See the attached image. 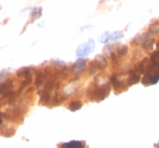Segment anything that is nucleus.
Instances as JSON below:
<instances>
[{"label":"nucleus","instance_id":"1","mask_svg":"<svg viewBox=\"0 0 159 148\" xmlns=\"http://www.w3.org/2000/svg\"><path fill=\"white\" fill-rule=\"evenodd\" d=\"M88 99L94 102H100L109 95L110 93V84L108 82H105L103 84L99 85L98 82H94L88 88Z\"/></svg>","mask_w":159,"mask_h":148},{"label":"nucleus","instance_id":"2","mask_svg":"<svg viewBox=\"0 0 159 148\" xmlns=\"http://www.w3.org/2000/svg\"><path fill=\"white\" fill-rule=\"evenodd\" d=\"M159 82V67H156L153 65L151 69L148 73L143 74V78L141 79L143 86H150L155 85Z\"/></svg>","mask_w":159,"mask_h":148},{"label":"nucleus","instance_id":"11","mask_svg":"<svg viewBox=\"0 0 159 148\" xmlns=\"http://www.w3.org/2000/svg\"><path fill=\"white\" fill-rule=\"evenodd\" d=\"M127 51H129V48L124 44H117L116 49H115V52L118 57H124L127 53Z\"/></svg>","mask_w":159,"mask_h":148},{"label":"nucleus","instance_id":"3","mask_svg":"<svg viewBox=\"0 0 159 148\" xmlns=\"http://www.w3.org/2000/svg\"><path fill=\"white\" fill-rule=\"evenodd\" d=\"M93 49H94V41L92 39H90L89 41H86L85 43H83L77 48L76 51V57L77 58H82V57H85L88 54L92 52Z\"/></svg>","mask_w":159,"mask_h":148},{"label":"nucleus","instance_id":"14","mask_svg":"<svg viewBox=\"0 0 159 148\" xmlns=\"http://www.w3.org/2000/svg\"><path fill=\"white\" fill-rule=\"evenodd\" d=\"M59 146H63V147H84L85 144L84 142H79V140H74V142H65V144H61Z\"/></svg>","mask_w":159,"mask_h":148},{"label":"nucleus","instance_id":"5","mask_svg":"<svg viewBox=\"0 0 159 148\" xmlns=\"http://www.w3.org/2000/svg\"><path fill=\"white\" fill-rule=\"evenodd\" d=\"M111 84H113L114 88H115V93L119 94V93H122L123 91H125L127 87L125 85V82L124 80H120L118 78V75H113L111 76Z\"/></svg>","mask_w":159,"mask_h":148},{"label":"nucleus","instance_id":"15","mask_svg":"<svg viewBox=\"0 0 159 148\" xmlns=\"http://www.w3.org/2000/svg\"><path fill=\"white\" fill-rule=\"evenodd\" d=\"M150 60H151V62H152L155 66L159 67V49H157L155 52H152V54L150 57Z\"/></svg>","mask_w":159,"mask_h":148},{"label":"nucleus","instance_id":"7","mask_svg":"<svg viewBox=\"0 0 159 148\" xmlns=\"http://www.w3.org/2000/svg\"><path fill=\"white\" fill-rule=\"evenodd\" d=\"M141 77H140V73L138 71V69H132L129 71V78H127V86H132L135 85L141 80Z\"/></svg>","mask_w":159,"mask_h":148},{"label":"nucleus","instance_id":"19","mask_svg":"<svg viewBox=\"0 0 159 148\" xmlns=\"http://www.w3.org/2000/svg\"><path fill=\"white\" fill-rule=\"evenodd\" d=\"M99 40L102 43L109 42V41H110V34H109V32H105V33H103L102 35H101V36L99 37Z\"/></svg>","mask_w":159,"mask_h":148},{"label":"nucleus","instance_id":"18","mask_svg":"<svg viewBox=\"0 0 159 148\" xmlns=\"http://www.w3.org/2000/svg\"><path fill=\"white\" fill-rule=\"evenodd\" d=\"M149 33L150 34H159V24L153 23L149 27Z\"/></svg>","mask_w":159,"mask_h":148},{"label":"nucleus","instance_id":"16","mask_svg":"<svg viewBox=\"0 0 159 148\" xmlns=\"http://www.w3.org/2000/svg\"><path fill=\"white\" fill-rule=\"evenodd\" d=\"M30 75V69L29 68H22L17 71V76L20 77V78H25V77H29Z\"/></svg>","mask_w":159,"mask_h":148},{"label":"nucleus","instance_id":"13","mask_svg":"<svg viewBox=\"0 0 159 148\" xmlns=\"http://www.w3.org/2000/svg\"><path fill=\"white\" fill-rule=\"evenodd\" d=\"M83 106V103L81 102V101H72V102L68 104V109L70 110V111H79L80 109H82Z\"/></svg>","mask_w":159,"mask_h":148},{"label":"nucleus","instance_id":"9","mask_svg":"<svg viewBox=\"0 0 159 148\" xmlns=\"http://www.w3.org/2000/svg\"><path fill=\"white\" fill-rule=\"evenodd\" d=\"M93 61L98 65V67H99L100 70H103L107 67V65H108V62H107V59L103 56H97Z\"/></svg>","mask_w":159,"mask_h":148},{"label":"nucleus","instance_id":"6","mask_svg":"<svg viewBox=\"0 0 159 148\" xmlns=\"http://www.w3.org/2000/svg\"><path fill=\"white\" fill-rule=\"evenodd\" d=\"M86 65H88V61H86L85 59H81V58H80L73 65L72 71H73L75 75H80V74H82L83 71H84Z\"/></svg>","mask_w":159,"mask_h":148},{"label":"nucleus","instance_id":"17","mask_svg":"<svg viewBox=\"0 0 159 148\" xmlns=\"http://www.w3.org/2000/svg\"><path fill=\"white\" fill-rule=\"evenodd\" d=\"M123 36H124V34H123L120 31H116V32H114V33L110 35V41H118V40H120Z\"/></svg>","mask_w":159,"mask_h":148},{"label":"nucleus","instance_id":"4","mask_svg":"<svg viewBox=\"0 0 159 148\" xmlns=\"http://www.w3.org/2000/svg\"><path fill=\"white\" fill-rule=\"evenodd\" d=\"M152 66H153V63L151 62L150 58H143V59L138 63L136 69H138V71H139L140 74H146L151 69Z\"/></svg>","mask_w":159,"mask_h":148},{"label":"nucleus","instance_id":"12","mask_svg":"<svg viewBox=\"0 0 159 148\" xmlns=\"http://www.w3.org/2000/svg\"><path fill=\"white\" fill-rule=\"evenodd\" d=\"M155 39H151V37H149L148 40H146L144 42L142 43V48L143 50H146V51H150V50H152L153 45H155Z\"/></svg>","mask_w":159,"mask_h":148},{"label":"nucleus","instance_id":"8","mask_svg":"<svg viewBox=\"0 0 159 148\" xmlns=\"http://www.w3.org/2000/svg\"><path fill=\"white\" fill-rule=\"evenodd\" d=\"M150 37V33L148 32V33H141V34H139V35H136L134 39H133V41H132V44H141L142 45V43L146 41V40H148Z\"/></svg>","mask_w":159,"mask_h":148},{"label":"nucleus","instance_id":"10","mask_svg":"<svg viewBox=\"0 0 159 148\" xmlns=\"http://www.w3.org/2000/svg\"><path fill=\"white\" fill-rule=\"evenodd\" d=\"M30 15H31V20L38 19V18H40L41 15H42V8H41V7H34V8H32V10H31Z\"/></svg>","mask_w":159,"mask_h":148}]
</instances>
